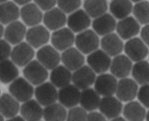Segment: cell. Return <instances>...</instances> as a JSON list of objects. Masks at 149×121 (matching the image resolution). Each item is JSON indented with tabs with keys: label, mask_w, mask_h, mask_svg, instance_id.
Returning <instances> with one entry per match:
<instances>
[{
	"label": "cell",
	"mask_w": 149,
	"mask_h": 121,
	"mask_svg": "<svg viewBox=\"0 0 149 121\" xmlns=\"http://www.w3.org/2000/svg\"><path fill=\"white\" fill-rule=\"evenodd\" d=\"M74 44L76 48L81 53L89 55L94 51L99 49L100 41L99 39V35L93 30L87 29L77 34L75 36Z\"/></svg>",
	"instance_id": "cell-1"
},
{
	"label": "cell",
	"mask_w": 149,
	"mask_h": 121,
	"mask_svg": "<svg viewBox=\"0 0 149 121\" xmlns=\"http://www.w3.org/2000/svg\"><path fill=\"white\" fill-rule=\"evenodd\" d=\"M9 92L18 102H25L32 99L34 93L33 84L25 78L18 77L9 85Z\"/></svg>",
	"instance_id": "cell-2"
},
{
	"label": "cell",
	"mask_w": 149,
	"mask_h": 121,
	"mask_svg": "<svg viewBox=\"0 0 149 121\" xmlns=\"http://www.w3.org/2000/svg\"><path fill=\"white\" fill-rule=\"evenodd\" d=\"M23 73L25 79L31 84L37 86L45 82L49 75L47 69L36 60L31 61L27 65L24 66Z\"/></svg>",
	"instance_id": "cell-3"
},
{
	"label": "cell",
	"mask_w": 149,
	"mask_h": 121,
	"mask_svg": "<svg viewBox=\"0 0 149 121\" xmlns=\"http://www.w3.org/2000/svg\"><path fill=\"white\" fill-rule=\"evenodd\" d=\"M124 51L126 55L135 63L145 60L149 54L147 45L141 38L137 37L127 40L124 45Z\"/></svg>",
	"instance_id": "cell-4"
},
{
	"label": "cell",
	"mask_w": 149,
	"mask_h": 121,
	"mask_svg": "<svg viewBox=\"0 0 149 121\" xmlns=\"http://www.w3.org/2000/svg\"><path fill=\"white\" fill-rule=\"evenodd\" d=\"M111 57L103 50H96L87 57V63L95 73L102 74L110 69Z\"/></svg>",
	"instance_id": "cell-5"
},
{
	"label": "cell",
	"mask_w": 149,
	"mask_h": 121,
	"mask_svg": "<svg viewBox=\"0 0 149 121\" xmlns=\"http://www.w3.org/2000/svg\"><path fill=\"white\" fill-rule=\"evenodd\" d=\"M26 42L34 49V48H41L46 45V44L51 39L50 32L45 26V25L38 24L34 26L30 27L25 35Z\"/></svg>",
	"instance_id": "cell-6"
},
{
	"label": "cell",
	"mask_w": 149,
	"mask_h": 121,
	"mask_svg": "<svg viewBox=\"0 0 149 121\" xmlns=\"http://www.w3.org/2000/svg\"><path fill=\"white\" fill-rule=\"evenodd\" d=\"M118 82V81H117V78L114 75L102 73L96 78L94 82V90L100 96H113L114 94H116Z\"/></svg>",
	"instance_id": "cell-7"
},
{
	"label": "cell",
	"mask_w": 149,
	"mask_h": 121,
	"mask_svg": "<svg viewBox=\"0 0 149 121\" xmlns=\"http://www.w3.org/2000/svg\"><path fill=\"white\" fill-rule=\"evenodd\" d=\"M10 57L16 66L24 67L33 61L34 57V50L28 42H22L12 49Z\"/></svg>",
	"instance_id": "cell-8"
},
{
	"label": "cell",
	"mask_w": 149,
	"mask_h": 121,
	"mask_svg": "<svg viewBox=\"0 0 149 121\" xmlns=\"http://www.w3.org/2000/svg\"><path fill=\"white\" fill-rule=\"evenodd\" d=\"M51 42L57 51H63L71 48L75 42L74 33L68 27H63L52 33Z\"/></svg>",
	"instance_id": "cell-9"
},
{
	"label": "cell",
	"mask_w": 149,
	"mask_h": 121,
	"mask_svg": "<svg viewBox=\"0 0 149 121\" xmlns=\"http://www.w3.org/2000/svg\"><path fill=\"white\" fill-rule=\"evenodd\" d=\"M96 73L90 66L83 65L74 71L72 76V82L78 89L86 90L91 88L96 80Z\"/></svg>",
	"instance_id": "cell-10"
},
{
	"label": "cell",
	"mask_w": 149,
	"mask_h": 121,
	"mask_svg": "<svg viewBox=\"0 0 149 121\" xmlns=\"http://www.w3.org/2000/svg\"><path fill=\"white\" fill-rule=\"evenodd\" d=\"M34 96L42 106L46 107L58 100V91L52 82H43L34 90Z\"/></svg>",
	"instance_id": "cell-11"
},
{
	"label": "cell",
	"mask_w": 149,
	"mask_h": 121,
	"mask_svg": "<svg viewBox=\"0 0 149 121\" xmlns=\"http://www.w3.org/2000/svg\"><path fill=\"white\" fill-rule=\"evenodd\" d=\"M36 57L40 63H42L47 70L51 71L60 65V62H62L59 51L51 45H45L39 48Z\"/></svg>",
	"instance_id": "cell-12"
},
{
	"label": "cell",
	"mask_w": 149,
	"mask_h": 121,
	"mask_svg": "<svg viewBox=\"0 0 149 121\" xmlns=\"http://www.w3.org/2000/svg\"><path fill=\"white\" fill-rule=\"evenodd\" d=\"M42 22L45 26L49 31H56L64 27L67 24V16L59 7H54L45 12L42 17Z\"/></svg>",
	"instance_id": "cell-13"
},
{
	"label": "cell",
	"mask_w": 149,
	"mask_h": 121,
	"mask_svg": "<svg viewBox=\"0 0 149 121\" xmlns=\"http://www.w3.org/2000/svg\"><path fill=\"white\" fill-rule=\"evenodd\" d=\"M137 92L138 85L135 80L124 78V79H120V81L118 82L116 96L120 101H132L137 96Z\"/></svg>",
	"instance_id": "cell-14"
},
{
	"label": "cell",
	"mask_w": 149,
	"mask_h": 121,
	"mask_svg": "<svg viewBox=\"0 0 149 121\" xmlns=\"http://www.w3.org/2000/svg\"><path fill=\"white\" fill-rule=\"evenodd\" d=\"M91 24V18L84 9H78L67 16V25L73 33H81L87 30Z\"/></svg>",
	"instance_id": "cell-15"
},
{
	"label": "cell",
	"mask_w": 149,
	"mask_h": 121,
	"mask_svg": "<svg viewBox=\"0 0 149 121\" xmlns=\"http://www.w3.org/2000/svg\"><path fill=\"white\" fill-rule=\"evenodd\" d=\"M140 30H141L140 24L133 16H127L124 19L119 20L118 23H117V33L123 40L127 41L131 38H134L139 33Z\"/></svg>",
	"instance_id": "cell-16"
},
{
	"label": "cell",
	"mask_w": 149,
	"mask_h": 121,
	"mask_svg": "<svg viewBox=\"0 0 149 121\" xmlns=\"http://www.w3.org/2000/svg\"><path fill=\"white\" fill-rule=\"evenodd\" d=\"M81 92L80 89H78L75 85L69 84L59 90L58 100L60 104L65 108H74L80 103Z\"/></svg>",
	"instance_id": "cell-17"
},
{
	"label": "cell",
	"mask_w": 149,
	"mask_h": 121,
	"mask_svg": "<svg viewBox=\"0 0 149 121\" xmlns=\"http://www.w3.org/2000/svg\"><path fill=\"white\" fill-rule=\"evenodd\" d=\"M100 113L107 118L113 119L119 117L120 113L123 110L122 101H120L117 97L108 96L103 97L100 103Z\"/></svg>",
	"instance_id": "cell-18"
},
{
	"label": "cell",
	"mask_w": 149,
	"mask_h": 121,
	"mask_svg": "<svg viewBox=\"0 0 149 121\" xmlns=\"http://www.w3.org/2000/svg\"><path fill=\"white\" fill-rule=\"evenodd\" d=\"M92 30L100 36H105L116 30L117 22L116 18L111 14H104L97 18H95L92 23Z\"/></svg>",
	"instance_id": "cell-19"
},
{
	"label": "cell",
	"mask_w": 149,
	"mask_h": 121,
	"mask_svg": "<svg viewBox=\"0 0 149 121\" xmlns=\"http://www.w3.org/2000/svg\"><path fill=\"white\" fill-rule=\"evenodd\" d=\"M132 67V61L127 55L118 54L113 58L109 70L111 74L116 78L124 79V78H127V76L131 73Z\"/></svg>",
	"instance_id": "cell-20"
},
{
	"label": "cell",
	"mask_w": 149,
	"mask_h": 121,
	"mask_svg": "<svg viewBox=\"0 0 149 121\" xmlns=\"http://www.w3.org/2000/svg\"><path fill=\"white\" fill-rule=\"evenodd\" d=\"M20 17L26 26L38 25L42 21L43 14L34 3H28L23 6L20 9Z\"/></svg>",
	"instance_id": "cell-21"
},
{
	"label": "cell",
	"mask_w": 149,
	"mask_h": 121,
	"mask_svg": "<svg viewBox=\"0 0 149 121\" xmlns=\"http://www.w3.org/2000/svg\"><path fill=\"white\" fill-rule=\"evenodd\" d=\"M26 25L20 21H15L6 25L4 32V37L10 45H16L23 42L26 35Z\"/></svg>",
	"instance_id": "cell-22"
},
{
	"label": "cell",
	"mask_w": 149,
	"mask_h": 121,
	"mask_svg": "<svg viewBox=\"0 0 149 121\" xmlns=\"http://www.w3.org/2000/svg\"><path fill=\"white\" fill-rule=\"evenodd\" d=\"M101 50H103L110 57H115L121 54L124 50V45L122 39L118 35V33H111L107 35L102 36L100 40Z\"/></svg>",
	"instance_id": "cell-23"
},
{
	"label": "cell",
	"mask_w": 149,
	"mask_h": 121,
	"mask_svg": "<svg viewBox=\"0 0 149 121\" xmlns=\"http://www.w3.org/2000/svg\"><path fill=\"white\" fill-rule=\"evenodd\" d=\"M61 61L67 69L71 72H74L84 65L85 58L84 54L77 48L71 47L63 51L61 55Z\"/></svg>",
	"instance_id": "cell-24"
},
{
	"label": "cell",
	"mask_w": 149,
	"mask_h": 121,
	"mask_svg": "<svg viewBox=\"0 0 149 121\" xmlns=\"http://www.w3.org/2000/svg\"><path fill=\"white\" fill-rule=\"evenodd\" d=\"M21 116L26 121H40L42 118L43 108L36 99H29L20 107Z\"/></svg>",
	"instance_id": "cell-25"
},
{
	"label": "cell",
	"mask_w": 149,
	"mask_h": 121,
	"mask_svg": "<svg viewBox=\"0 0 149 121\" xmlns=\"http://www.w3.org/2000/svg\"><path fill=\"white\" fill-rule=\"evenodd\" d=\"M20 111L19 102L11 94L5 93L0 96V113L4 118H11Z\"/></svg>",
	"instance_id": "cell-26"
},
{
	"label": "cell",
	"mask_w": 149,
	"mask_h": 121,
	"mask_svg": "<svg viewBox=\"0 0 149 121\" xmlns=\"http://www.w3.org/2000/svg\"><path fill=\"white\" fill-rule=\"evenodd\" d=\"M20 16V9L13 1H6L0 4V23L2 24H9Z\"/></svg>",
	"instance_id": "cell-27"
},
{
	"label": "cell",
	"mask_w": 149,
	"mask_h": 121,
	"mask_svg": "<svg viewBox=\"0 0 149 121\" xmlns=\"http://www.w3.org/2000/svg\"><path fill=\"white\" fill-rule=\"evenodd\" d=\"M72 76V72L64 65H58L54 70H52V72L50 74V80L56 88L61 89L71 84Z\"/></svg>",
	"instance_id": "cell-28"
},
{
	"label": "cell",
	"mask_w": 149,
	"mask_h": 121,
	"mask_svg": "<svg viewBox=\"0 0 149 121\" xmlns=\"http://www.w3.org/2000/svg\"><path fill=\"white\" fill-rule=\"evenodd\" d=\"M123 115L127 121H144L146 116L145 107L138 101H129L123 108Z\"/></svg>",
	"instance_id": "cell-29"
},
{
	"label": "cell",
	"mask_w": 149,
	"mask_h": 121,
	"mask_svg": "<svg viewBox=\"0 0 149 121\" xmlns=\"http://www.w3.org/2000/svg\"><path fill=\"white\" fill-rule=\"evenodd\" d=\"M109 11L116 19L122 20L132 13L133 4L131 0H111Z\"/></svg>",
	"instance_id": "cell-30"
},
{
	"label": "cell",
	"mask_w": 149,
	"mask_h": 121,
	"mask_svg": "<svg viewBox=\"0 0 149 121\" xmlns=\"http://www.w3.org/2000/svg\"><path fill=\"white\" fill-rule=\"evenodd\" d=\"M100 95L95 90L89 88L81 92L80 104L86 111H94L100 107Z\"/></svg>",
	"instance_id": "cell-31"
},
{
	"label": "cell",
	"mask_w": 149,
	"mask_h": 121,
	"mask_svg": "<svg viewBox=\"0 0 149 121\" xmlns=\"http://www.w3.org/2000/svg\"><path fill=\"white\" fill-rule=\"evenodd\" d=\"M12 60H5L0 62V81L4 84L13 82L18 78L19 70Z\"/></svg>",
	"instance_id": "cell-32"
},
{
	"label": "cell",
	"mask_w": 149,
	"mask_h": 121,
	"mask_svg": "<svg viewBox=\"0 0 149 121\" xmlns=\"http://www.w3.org/2000/svg\"><path fill=\"white\" fill-rule=\"evenodd\" d=\"M84 11L91 18L97 17L106 14L108 10V0H84Z\"/></svg>",
	"instance_id": "cell-33"
},
{
	"label": "cell",
	"mask_w": 149,
	"mask_h": 121,
	"mask_svg": "<svg viewBox=\"0 0 149 121\" xmlns=\"http://www.w3.org/2000/svg\"><path fill=\"white\" fill-rule=\"evenodd\" d=\"M42 118L45 121H65L67 118V111L65 107L55 102L45 107Z\"/></svg>",
	"instance_id": "cell-34"
},
{
	"label": "cell",
	"mask_w": 149,
	"mask_h": 121,
	"mask_svg": "<svg viewBox=\"0 0 149 121\" xmlns=\"http://www.w3.org/2000/svg\"><path fill=\"white\" fill-rule=\"evenodd\" d=\"M131 74L137 84L145 85L149 83V62L145 60L136 62L132 67Z\"/></svg>",
	"instance_id": "cell-35"
},
{
	"label": "cell",
	"mask_w": 149,
	"mask_h": 121,
	"mask_svg": "<svg viewBox=\"0 0 149 121\" xmlns=\"http://www.w3.org/2000/svg\"><path fill=\"white\" fill-rule=\"evenodd\" d=\"M133 14L135 19L140 24H149V2L145 0L133 6Z\"/></svg>",
	"instance_id": "cell-36"
},
{
	"label": "cell",
	"mask_w": 149,
	"mask_h": 121,
	"mask_svg": "<svg viewBox=\"0 0 149 121\" xmlns=\"http://www.w3.org/2000/svg\"><path fill=\"white\" fill-rule=\"evenodd\" d=\"M57 6L65 14H72L80 9L81 0H57Z\"/></svg>",
	"instance_id": "cell-37"
},
{
	"label": "cell",
	"mask_w": 149,
	"mask_h": 121,
	"mask_svg": "<svg viewBox=\"0 0 149 121\" xmlns=\"http://www.w3.org/2000/svg\"><path fill=\"white\" fill-rule=\"evenodd\" d=\"M88 117L87 111L81 107H74L70 109L67 114V121H86Z\"/></svg>",
	"instance_id": "cell-38"
},
{
	"label": "cell",
	"mask_w": 149,
	"mask_h": 121,
	"mask_svg": "<svg viewBox=\"0 0 149 121\" xmlns=\"http://www.w3.org/2000/svg\"><path fill=\"white\" fill-rule=\"evenodd\" d=\"M136 97L144 107L149 108V83L141 85V87L138 89Z\"/></svg>",
	"instance_id": "cell-39"
},
{
	"label": "cell",
	"mask_w": 149,
	"mask_h": 121,
	"mask_svg": "<svg viewBox=\"0 0 149 121\" xmlns=\"http://www.w3.org/2000/svg\"><path fill=\"white\" fill-rule=\"evenodd\" d=\"M12 48L8 42L5 39H0V62L7 60L11 56Z\"/></svg>",
	"instance_id": "cell-40"
},
{
	"label": "cell",
	"mask_w": 149,
	"mask_h": 121,
	"mask_svg": "<svg viewBox=\"0 0 149 121\" xmlns=\"http://www.w3.org/2000/svg\"><path fill=\"white\" fill-rule=\"evenodd\" d=\"M33 2L42 11L45 12L55 7V5H57V0H33Z\"/></svg>",
	"instance_id": "cell-41"
},
{
	"label": "cell",
	"mask_w": 149,
	"mask_h": 121,
	"mask_svg": "<svg viewBox=\"0 0 149 121\" xmlns=\"http://www.w3.org/2000/svg\"><path fill=\"white\" fill-rule=\"evenodd\" d=\"M140 35H141L142 41L148 47L149 46V24H145L142 27V29L140 30Z\"/></svg>",
	"instance_id": "cell-42"
},
{
	"label": "cell",
	"mask_w": 149,
	"mask_h": 121,
	"mask_svg": "<svg viewBox=\"0 0 149 121\" xmlns=\"http://www.w3.org/2000/svg\"><path fill=\"white\" fill-rule=\"evenodd\" d=\"M86 121H106V118H105L101 113L99 112H91L88 114L87 120Z\"/></svg>",
	"instance_id": "cell-43"
},
{
	"label": "cell",
	"mask_w": 149,
	"mask_h": 121,
	"mask_svg": "<svg viewBox=\"0 0 149 121\" xmlns=\"http://www.w3.org/2000/svg\"><path fill=\"white\" fill-rule=\"evenodd\" d=\"M32 0H13V2H15L17 6H24L26 4H28V3H31Z\"/></svg>",
	"instance_id": "cell-44"
},
{
	"label": "cell",
	"mask_w": 149,
	"mask_h": 121,
	"mask_svg": "<svg viewBox=\"0 0 149 121\" xmlns=\"http://www.w3.org/2000/svg\"><path fill=\"white\" fill-rule=\"evenodd\" d=\"M6 121H26V120H25L22 116H21V117L15 116V117H13V118H9V119L6 120Z\"/></svg>",
	"instance_id": "cell-45"
},
{
	"label": "cell",
	"mask_w": 149,
	"mask_h": 121,
	"mask_svg": "<svg viewBox=\"0 0 149 121\" xmlns=\"http://www.w3.org/2000/svg\"><path fill=\"white\" fill-rule=\"evenodd\" d=\"M4 32H5V28L3 26V24L0 23V39H1V37L4 35Z\"/></svg>",
	"instance_id": "cell-46"
},
{
	"label": "cell",
	"mask_w": 149,
	"mask_h": 121,
	"mask_svg": "<svg viewBox=\"0 0 149 121\" xmlns=\"http://www.w3.org/2000/svg\"><path fill=\"white\" fill-rule=\"evenodd\" d=\"M111 121H127L126 118H121V117H117V118H113Z\"/></svg>",
	"instance_id": "cell-47"
},
{
	"label": "cell",
	"mask_w": 149,
	"mask_h": 121,
	"mask_svg": "<svg viewBox=\"0 0 149 121\" xmlns=\"http://www.w3.org/2000/svg\"><path fill=\"white\" fill-rule=\"evenodd\" d=\"M141 1H145V0H131V2L132 3H139Z\"/></svg>",
	"instance_id": "cell-48"
},
{
	"label": "cell",
	"mask_w": 149,
	"mask_h": 121,
	"mask_svg": "<svg viewBox=\"0 0 149 121\" xmlns=\"http://www.w3.org/2000/svg\"><path fill=\"white\" fill-rule=\"evenodd\" d=\"M146 121H149V111L146 113Z\"/></svg>",
	"instance_id": "cell-49"
},
{
	"label": "cell",
	"mask_w": 149,
	"mask_h": 121,
	"mask_svg": "<svg viewBox=\"0 0 149 121\" xmlns=\"http://www.w3.org/2000/svg\"><path fill=\"white\" fill-rule=\"evenodd\" d=\"M0 121H4V117L1 113H0Z\"/></svg>",
	"instance_id": "cell-50"
},
{
	"label": "cell",
	"mask_w": 149,
	"mask_h": 121,
	"mask_svg": "<svg viewBox=\"0 0 149 121\" xmlns=\"http://www.w3.org/2000/svg\"><path fill=\"white\" fill-rule=\"evenodd\" d=\"M6 1H8V0H0V4L4 3V2H6Z\"/></svg>",
	"instance_id": "cell-51"
},
{
	"label": "cell",
	"mask_w": 149,
	"mask_h": 121,
	"mask_svg": "<svg viewBox=\"0 0 149 121\" xmlns=\"http://www.w3.org/2000/svg\"><path fill=\"white\" fill-rule=\"evenodd\" d=\"M148 55H149V54H148Z\"/></svg>",
	"instance_id": "cell-52"
}]
</instances>
